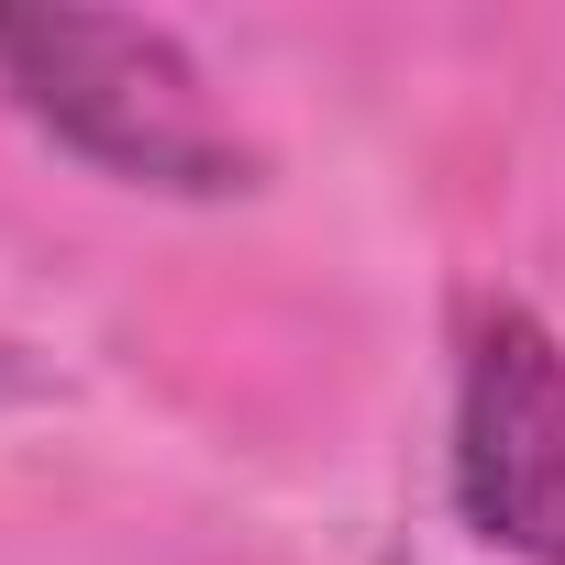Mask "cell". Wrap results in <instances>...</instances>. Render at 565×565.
I'll return each instance as SVG.
<instances>
[{
	"label": "cell",
	"instance_id": "cell-1",
	"mask_svg": "<svg viewBox=\"0 0 565 565\" xmlns=\"http://www.w3.org/2000/svg\"><path fill=\"white\" fill-rule=\"evenodd\" d=\"M12 100L134 189H244V134L222 122L211 78L178 34L111 12H0Z\"/></svg>",
	"mask_w": 565,
	"mask_h": 565
},
{
	"label": "cell",
	"instance_id": "cell-2",
	"mask_svg": "<svg viewBox=\"0 0 565 565\" xmlns=\"http://www.w3.org/2000/svg\"><path fill=\"white\" fill-rule=\"evenodd\" d=\"M455 499L499 554L565 565V344L532 311H488L466 344Z\"/></svg>",
	"mask_w": 565,
	"mask_h": 565
}]
</instances>
